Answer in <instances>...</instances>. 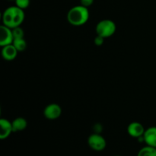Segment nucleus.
<instances>
[{
	"instance_id": "obj_12",
	"label": "nucleus",
	"mask_w": 156,
	"mask_h": 156,
	"mask_svg": "<svg viewBox=\"0 0 156 156\" xmlns=\"http://www.w3.org/2000/svg\"><path fill=\"white\" fill-rule=\"evenodd\" d=\"M137 156H156V148L146 145L139 151Z\"/></svg>"
},
{
	"instance_id": "obj_15",
	"label": "nucleus",
	"mask_w": 156,
	"mask_h": 156,
	"mask_svg": "<svg viewBox=\"0 0 156 156\" xmlns=\"http://www.w3.org/2000/svg\"><path fill=\"white\" fill-rule=\"evenodd\" d=\"M15 5L18 6L20 9H26L27 8H28V6L30 5V0H15Z\"/></svg>"
},
{
	"instance_id": "obj_16",
	"label": "nucleus",
	"mask_w": 156,
	"mask_h": 156,
	"mask_svg": "<svg viewBox=\"0 0 156 156\" xmlns=\"http://www.w3.org/2000/svg\"><path fill=\"white\" fill-rule=\"evenodd\" d=\"M104 41H105V38L103 37L97 35V37L94 38V44L97 46H101L104 44Z\"/></svg>"
},
{
	"instance_id": "obj_9",
	"label": "nucleus",
	"mask_w": 156,
	"mask_h": 156,
	"mask_svg": "<svg viewBox=\"0 0 156 156\" xmlns=\"http://www.w3.org/2000/svg\"><path fill=\"white\" fill-rule=\"evenodd\" d=\"M143 137V142L147 146L156 148V126H151L146 129Z\"/></svg>"
},
{
	"instance_id": "obj_3",
	"label": "nucleus",
	"mask_w": 156,
	"mask_h": 156,
	"mask_svg": "<svg viewBox=\"0 0 156 156\" xmlns=\"http://www.w3.org/2000/svg\"><path fill=\"white\" fill-rule=\"evenodd\" d=\"M95 30L97 35L103 37L105 39L114 34L117 30V26L111 20L105 19L98 23Z\"/></svg>"
},
{
	"instance_id": "obj_18",
	"label": "nucleus",
	"mask_w": 156,
	"mask_h": 156,
	"mask_svg": "<svg viewBox=\"0 0 156 156\" xmlns=\"http://www.w3.org/2000/svg\"><path fill=\"white\" fill-rule=\"evenodd\" d=\"M115 156H121V155H115Z\"/></svg>"
},
{
	"instance_id": "obj_4",
	"label": "nucleus",
	"mask_w": 156,
	"mask_h": 156,
	"mask_svg": "<svg viewBox=\"0 0 156 156\" xmlns=\"http://www.w3.org/2000/svg\"><path fill=\"white\" fill-rule=\"evenodd\" d=\"M88 144L89 147L96 152L103 151L106 148L107 142L104 136H102L100 133L91 134L88 139Z\"/></svg>"
},
{
	"instance_id": "obj_7",
	"label": "nucleus",
	"mask_w": 156,
	"mask_h": 156,
	"mask_svg": "<svg viewBox=\"0 0 156 156\" xmlns=\"http://www.w3.org/2000/svg\"><path fill=\"white\" fill-rule=\"evenodd\" d=\"M145 131L146 129H145L144 126L139 122H133V123H129L127 127L128 134L133 138L139 139L140 137H143Z\"/></svg>"
},
{
	"instance_id": "obj_5",
	"label": "nucleus",
	"mask_w": 156,
	"mask_h": 156,
	"mask_svg": "<svg viewBox=\"0 0 156 156\" xmlns=\"http://www.w3.org/2000/svg\"><path fill=\"white\" fill-rule=\"evenodd\" d=\"M62 114V108L57 104H50L47 105L44 111V115L48 120H56Z\"/></svg>"
},
{
	"instance_id": "obj_2",
	"label": "nucleus",
	"mask_w": 156,
	"mask_h": 156,
	"mask_svg": "<svg viewBox=\"0 0 156 156\" xmlns=\"http://www.w3.org/2000/svg\"><path fill=\"white\" fill-rule=\"evenodd\" d=\"M89 19L88 8L79 5L69 9L67 13V20L73 26H82L86 24Z\"/></svg>"
},
{
	"instance_id": "obj_13",
	"label": "nucleus",
	"mask_w": 156,
	"mask_h": 156,
	"mask_svg": "<svg viewBox=\"0 0 156 156\" xmlns=\"http://www.w3.org/2000/svg\"><path fill=\"white\" fill-rule=\"evenodd\" d=\"M16 50L18 52H22L27 48V42H26L24 38H21V39H15L13 43H12Z\"/></svg>"
},
{
	"instance_id": "obj_17",
	"label": "nucleus",
	"mask_w": 156,
	"mask_h": 156,
	"mask_svg": "<svg viewBox=\"0 0 156 156\" xmlns=\"http://www.w3.org/2000/svg\"><path fill=\"white\" fill-rule=\"evenodd\" d=\"M80 2L82 5L85 6V7L86 8H88L93 4L94 0H80Z\"/></svg>"
},
{
	"instance_id": "obj_8",
	"label": "nucleus",
	"mask_w": 156,
	"mask_h": 156,
	"mask_svg": "<svg viewBox=\"0 0 156 156\" xmlns=\"http://www.w3.org/2000/svg\"><path fill=\"white\" fill-rule=\"evenodd\" d=\"M13 132L12 122L7 119H0V139L5 140Z\"/></svg>"
},
{
	"instance_id": "obj_1",
	"label": "nucleus",
	"mask_w": 156,
	"mask_h": 156,
	"mask_svg": "<svg viewBox=\"0 0 156 156\" xmlns=\"http://www.w3.org/2000/svg\"><path fill=\"white\" fill-rule=\"evenodd\" d=\"M24 12L18 6H11L7 8L2 14L3 25L13 29L19 27L24 20Z\"/></svg>"
},
{
	"instance_id": "obj_14",
	"label": "nucleus",
	"mask_w": 156,
	"mask_h": 156,
	"mask_svg": "<svg viewBox=\"0 0 156 156\" xmlns=\"http://www.w3.org/2000/svg\"><path fill=\"white\" fill-rule=\"evenodd\" d=\"M12 34H13L14 40L24 38V32L20 26L12 29Z\"/></svg>"
},
{
	"instance_id": "obj_10",
	"label": "nucleus",
	"mask_w": 156,
	"mask_h": 156,
	"mask_svg": "<svg viewBox=\"0 0 156 156\" xmlns=\"http://www.w3.org/2000/svg\"><path fill=\"white\" fill-rule=\"evenodd\" d=\"M18 51L16 50L13 44H9L2 47V56L6 61H12L16 58Z\"/></svg>"
},
{
	"instance_id": "obj_6",
	"label": "nucleus",
	"mask_w": 156,
	"mask_h": 156,
	"mask_svg": "<svg viewBox=\"0 0 156 156\" xmlns=\"http://www.w3.org/2000/svg\"><path fill=\"white\" fill-rule=\"evenodd\" d=\"M14 41L12 29L6 27L5 25H1L0 27V46L2 47L4 46L12 44Z\"/></svg>"
},
{
	"instance_id": "obj_11",
	"label": "nucleus",
	"mask_w": 156,
	"mask_h": 156,
	"mask_svg": "<svg viewBox=\"0 0 156 156\" xmlns=\"http://www.w3.org/2000/svg\"><path fill=\"white\" fill-rule=\"evenodd\" d=\"M12 123V128H13V133L20 132L26 129L27 126V122L23 117H17L13 121Z\"/></svg>"
},
{
	"instance_id": "obj_19",
	"label": "nucleus",
	"mask_w": 156,
	"mask_h": 156,
	"mask_svg": "<svg viewBox=\"0 0 156 156\" xmlns=\"http://www.w3.org/2000/svg\"><path fill=\"white\" fill-rule=\"evenodd\" d=\"M11 1H12V0H11ZM14 1H15V0H14Z\"/></svg>"
}]
</instances>
